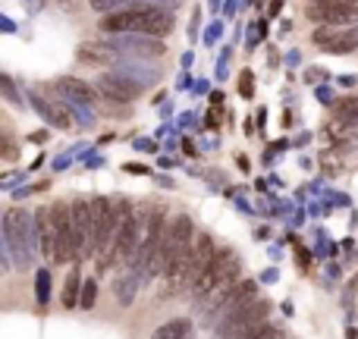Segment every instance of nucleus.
I'll use <instances>...</instances> for the list:
<instances>
[{"label":"nucleus","instance_id":"9d476101","mask_svg":"<svg viewBox=\"0 0 358 339\" xmlns=\"http://www.w3.org/2000/svg\"><path fill=\"white\" fill-rule=\"evenodd\" d=\"M255 292H258V286L251 283V280H236V283H233L230 289H226L220 299H217L211 320H214V318H226L233 308H239V305H245L249 299H255Z\"/></svg>","mask_w":358,"mask_h":339},{"label":"nucleus","instance_id":"f8f14e48","mask_svg":"<svg viewBox=\"0 0 358 339\" xmlns=\"http://www.w3.org/2000/svg\"><path fill=\"white\" fill-rule=\"evenodd\" d=\"M35 232H38L41 255L57 261V226H54V217H51V208L35 210Z\"/></svg>","mask_w":358,"mask_h":339},{"label":"nucleus","instance_id":"9b49d317","mask_svg":"<svg viewBox=\"0 0 358 339\" xmlns=\"http://www.w3.org/2000/svg\"><path fill=\"white\" fill-rule=\"evenodd\" d=\"M54 89H57V95H60V98L75 101V104H98V98H101L98 85H88V82L73 79V75H63V79H57Z\"/></svg>","mask_w":358,"mask_h":339},{"label":"nucleus","instance_id":"f3484780","mask_svg":"<svg viewBox=\"0 0 358 339\" xmlns=\"http://www.w3.org/2000/svg\"><path fill=\"white\" fill-rule=\"evenodd\" d=\"M95 299H98V283H95V280H85V283H82L79 308H82V311H91V308H95Z\"/></svg>","mask_w":358,"mask_h":339},{"label":"nucleus","instance_id":"a211bd4d","mask_svg":"<svg viewBox=\"0 0 358 339\" xmlns=\"http://www.w3.org/2000/svg\"><path fill=\"white\" fill-rule=\"evenodd\" d=\"M138 0H91V10L98 13H110V10H126V7H136Z\"/></svg>","mask_w":358,"mask_h":339},{"label":"nucleus","instance_id":"423d86ee","mask_svg":"<svg viewBox=\"0 0 358 339\" xmlns=\"http://www.w3.org/2000/svg\"><path fill=\"white\" fill-rule=\"evenodd\" d=\"M51 217H54V226H57V264H69L73 255H79L75 226H73V204L66 201L51 204Z\"/></svg>","mask_w":358,"mask_h":339},{"label":"nucleus","instance_id":"4468645a","mask_svg":"<svg viewBox=\"0 0 358 339\" xmlns=\"http://www.w3.org/2000/svg\"><path fill=\"white\" fill-rule=\"evenodd\" d=\"M75 57H79L82 63H91V66H107V63H114V51L101 48V44H79V51H75Z\"/></svg>","mask_w":358,"mask_h":339},{"label":"nucleus","instance_id":"412c9836","mask_svg":"<svg viewBox=\"0 0 358 339\" xmlns=\"http://www.w3.org/2000/svg\"><path fill=\"white\" fill-rule=\"evenodd\" d=\"M251 73H242V85H239V91H242V98H251V91H255V85H251Z\"/></svg>","mask_w":358,"mask_h":339},{"label":"nucleus","instance_id":"1a4fd4ad","mask_svg":"<svg viewBox=\"0 0 358 339\" xmlns=\"http://www.w3.org/2000/svg\"><path fill=\"white\" fill-rule=\"evenodd\" d=\"M73 226H75V245H79L82 255H98L95 230H91V198H75L73 201Z\"/></svg>","mask_w":358,"mask_h":339},{"label":"nucleus","instance_id":"39448f33","mask_svg":"<svg viewBox=\"0 0 358 339\" xmlns=\"http://www.w3.org/2000/svg\"><path fill=\"white\" fill-rule=\"evenodd\" d=\"M305 16L318 26H355L358 0H321V3H311Z\"/></svg>","mask_w":358,"mask_h":339},{"label":"nucleus","instance_id":"ddd939ff","mask_svg":"<svg viewBox=\"0 0 358 339\" xmlns=\"http://www.w3.org/2000/svg\"><path fill=\"white\" fill-rule=\"evenodd\" d=\"M35 107H38V113L44 116V120H48L54 129H73V113H69L63 104L44 101V98H35Z\"/></svg>","mask_w":358,"mask_h":339},{"label":"nucleus","instance_id":"aec40b11","mask_svg":"<svg viewBox=\"0 0 358 339\" xmlns=\"http://www.w3.org/2000/svg\"><path fill=\"white\" fill-rule=\"evenodd\" d=\"M267 330V324H258V327H251V330H245V333H239L236 339H261V333Z\"/></svg>","mask_w":358,"mask_h":339},{"label":"nucleus","instance_id":"6ab92c4d","mask_svg":"<svg viewBox=\"0 0 358 339\" xmlns=\"http://www.w3.org/2000/svg\"><path fill=\"white\" fill-rule=\"evenodd\" d=\"M48 283H51V273L41 271L38 273V302L41 305H48Z\"/></svg>","mask_w":358,"mask_h":339},{"label":"nucleus","instance_id":"6e6552de","mask_svg":"<svg viewBox=\"0 0 358 339\" xmlns=\"http://www.w3.org/2000/svg\"><path fill=\"white\" fill-rule=\"evenodd\" d=\"M98 91H101V98H107V101H114V104H129L142 95V85H138L136 79H129V75L104 73L101 79H98Z\"/></svg>","mask_w":358,"mask_h":339},{"label":"nucleus","instance_id":"4be33fe9","mask_svg":"<svg viewBox=\"0 0 358 339\" xmlns=\"http://www.w3.org/2000/svg\"><path fill=\"white\" fill-rule=\"evenodd\" d=\"M311 3H321V0H311Z\"/></svg>","mask_w":358,"mask_h":339},{"label":"nucleus","instance_id":"20e7f679","mask_svg":"<svg viewBox=\"0 0 358 339\" xmlns=\"http://www.w3.org/2000/svg\"><path fill=\"white\" fill-rule=\"evenodd\" d=\"M267 314H271V302L267 299H249L245 305L233 308L226 318H220V324H217V336L220 339H236L239 333L251 330V327L258 324H267Z\"/></svg>","mask_w":358,"mask_h":339},{"label":"nucleus","instance_id":"0eeeda50","mask_svg":"<svg viewBox=\"0 0 358 339\" xmlns=\"http://www.w3.org/2000/svg\"><path fill=\"white\" fill-rule=\"evenodd\" d=\"M311 38H314L318 48L330 51V54H349V51H358V26H349V28L321 26Z\"/></svg>","mask_w":358,"mask_h":339},{"label":"nucleus","instance_id":"f257e3e1","mask_svg":"<svg viewBox=\"0 0 358 339\" xmlns=\"http://www.w3.org/2000/svg\"><path fill=\"white\" fill-rule=\"evenodd\" d=\"M101 32L110 35H123V32H138V35H154V38H163V35L173 32V16L163 13L157 7H145V3H136V7L116 10V13H107L101 19Z\"/></svg>","mask_w":358,"mask_h":339},{"label":"nucleus","instance_id":"f03ea898","mask_svg":"<svg viewBox=\"0 0 358 339\" xmlns=\"http://www.w3.org/2000/svg\"><path fill=\"white\" fill-rule=\"evenodd\" d=\"M236 280H239V258L230 248H223L214 255V261H211L208 271L202 273V280L192 286V292H195V295H214V302H217Z\"/></svg>","mask_w":358,"mask_h":339},{"label":"nucleus","instance_id":"2eb2a0df","mask_svg":"<svg viewBox=\"0 0 358 339\" xmlns=\"http://www.w3.org/2000/svg\"><path fill=\"white\" fill-rule=\"evenodd\" d=\"M189 336H192V320L176 318V320H167L151 339H189Z\"/></svg>","mask_w":358,"mask_h":339},{"label":"nucleus","instance_id":"7ed1b4c3","mask_svg":"<svg viewBox=\"0 0 358 339\" xmlns=\"http://www.w3.org/2000/svg\"><path fill=\"white\" fill-rule=\"evenodd\" d=\"M38 239L35 223L22 208H7L3 214V242L19 264H32V242Z\"/></svg>","mask_w":358,"mask_h":339},{"label":"nucleus","instance_id":"dca6fc26","mask_svg":"<svg viewBox=\"0 0 358 339\" xmlns=\"http://www.w3.org/2000/svg\"><path fill=\"white\" fill-rule=\"evenodd\" d=\"M82 273H79V267H73L69 271V277H66V286H63V308H75V299H82Z\"/></svg>","mask_w":358,"mask_h":339}]
</instances>
